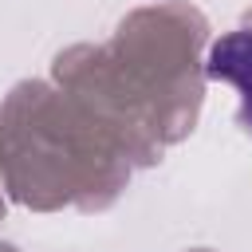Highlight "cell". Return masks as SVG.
<instances>
[{"label":"cell","instance_id":"obj_1","mask_svg":"<svg viewBox=\"0 0 252 252\" xmlns=\"http://www.w3.org/2000/svg\"><path fill=\"white\" fill-rule=\"evenodd\" d=\"M205 71H209V79L232 83L240 91V102H244L240 118L252 130V32H232V35L217 39L213 51H209Z\"/></svg>","mask_w":252,"mask_h":252}]
</instances>
